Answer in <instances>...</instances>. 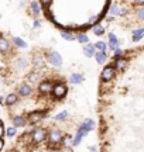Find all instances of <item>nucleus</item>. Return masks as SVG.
<instances>
[{
  "label": "nucleus",
  "instance_id": "1",
  "mask_svg": "<svg viewBox=\"0 0 144 152\" xmlns=\"http://www.w3.org/2000/svg\"><path fill=\"white\" fill-rule=\"evenodd\" d=\"M110 0H40L41 9L64 31H85L99 24ZM72 34V32H71Z\"/></svg>",
  "mask_w": 144,
  "mask_h": 152
},
{
  "label": "nucleus",
  "instance_id": "2",
  "mask_svg": "<svg viewBox=\"0 0 144 152\" xmlns=\"http://www.w3.org/2000/svg\"><path fill=\"white\" fill-rule=\"evenodd\" d=\"M54 95V97H57V99H62L64 96L66 95V86L64 83L58 82L57 85H54L53 86V92H51Z\"/></svg>",
  "mask_w": 144,
  "mask_h": 152
},
{
  "label": "nucleus",
  "instance_id": "3",
  "mask_svg": "<svg viewBox=\"0 0 144 152\" xmlns=\"http://www.w3.org/2000/svg\"><path fill=\"white\" fill-rule=\"evenodd\" d=\"M114 73V68H113V65H107L105 69L102 70V73H100V79L103 80V82H107V80H110L112 76Z\"/></svg>",
  "mask_w": 144,
  "mask_h": 152
},
{
  "label": "nucleus",
  "instance_id": "4",
  "mask_svg": "<svg viewBox=\"0 0 144 152\" xmlns=\"http://www.w3.org/2000/svg\"><path fill=\"white\" fill-rule=\"evenodd\" d=\"M48 61H50V63H51L53 66H55V68L61 66V63H62V59H61L58 52H51L50 57H48Z\"/></svg>",
  "mask_w": 144,
  "mask_h": 152
},
{
  "label": "nucleus",
  "instance_id": "5",
  "mask_svg": "<svg viewBox=\"0 0 144 152\" xmlns=\"http://www.w3.org/2000/svg\"><path fill=\"white\" fill-rule=\"evenodd\" d=\"M53 83L51 82H41L40 83V86H38V89H40V92L41 93H44V95H48V93H51L53 92Z\"/></svg>",
  "mask_w": 144,
  "mask_h": 152
},
{
  "label": "nucleus",
  "instance_id": "6",
  "mask_svg": "<svg viewBox=\"0 0 144 152\" xmlns=\"http://www.w3.org/2000/svg\"><path fill=\"white\" fill-rule=\"evenodd\" d=\"M42 117H44V113H42V111H33V113L28 114V121H30L31 124H34V123H38Z\"/></svg>",
  "mask_w": 144,
  "mask_h": 152
},
{
  "label": "nucleus",
  "instance_id": "7",
  "mask_svg": "<svg viewBox=\"0 0 144 152\" xmlns=\"http://www.w3.org/2000/svg\"><path fill=\"white\" fill-rule=\"evenodd\" d=\"M48 139H50L51 144H58L62 139V134H61V131H51L50 135H48Z\"/></svg>",
  "mask_w": 144,
  "mask_h": 152
},
{
  "label": "nucleus",
  "instance_id": "8",
  "mask_svg": "<svg viewBox=\"0 0 144 152\" xmlns=\"http://www.w3.org/2000/svg\"><path fill=\"white\" fill-rule=\"evenodd\" d=\"M45 138V131L44 130H35L33 134V141L34 142H40V141H42V139Z\"/></svg>",
  "mask_w": 144,
  "mask_h": 152
},
{
  "label": "nucleus",
  "instance_id": "9",
  "mask_svg": "<svg viewBox=\"0 0 144 152\" xmlns=\"http://www.w3.org/2000/svg\"><path fill=\"white\" fill-rule=\"evenodd\" d=\"M19 92H20V95H23V96H28L30 93H31V87L28 86V85H21L19 89Z\"/></svg>",
  "mask_w": 144,
  "mask_h": 152
},
{
  "label": "nucleus",
  "instance_id": "10",
  "mask_svg": "<svg viewBox=\"0 0 144 152\" xmlns=\"http://www.w3.org/2000/svg\"><path fill=\"white\" fill-rule=\"evenodd\" d=\"M82 127L85 128L86 131H91V130H93V128H95V121L91 120V118H89V120H85V123L82 124Z\"/></svg>",
  "mask_w": 144,
  "mask_h": 152
},
{
  "label": "nucleus",
  "instance_id": "11",
  "mask_svg": "<svg viewBox=\"0 0 144 152\" xmlns=\"http://www.w3.org/2000/svg\"><path fill=\"white\" fill-rule=\"evenodd\" d=\"M84 52H85V55H88V57H92L95 54V45H86L85 48H84Z\"/></svg>",
  "mask_w": 144,
  "mask_h": 152
},
{
  "label": "nucleus",
  "instance_id": "12",
  "mask_svg": "<svg viewBox=\"0 0 144 152\" xmlns=\"http://www.w3.org/2000/svg\"><path fill=\"white\" fill-rule=\"evenodd\" d=\"M84 80V76L79 75V73H73V75L71 76V82L72 83H81Z\"/></svg>",
  "mask_w": 144,
  "mask_h": 152
},
{
  "label": "nucleus",
  "instance_id": "13",
  "mask_svg": "<svg viewBox=\"0 0 144 152\" xmlns=\"http://www.w3.org/2000/svg\"><path fill=\"white\" fill-rule=\"evenodd\" d=\"M109 44H110V48H112V49L117 47V38H116V35L110 34V37H109Z\"/></svg>",
  "mask_w": 144,
  "mask_h": 152
},
{
  "label": "nucleus",
  "instance_id": "14",
  "mask_svg": "<svg viewBox=\"0 0 144 152\" xmlns=\"http://www.w3.org/2000/svg\"><path fill=\"white\" fill-rule=\"evenodd\" d=\"M96 61H98V63H105L106 61V54L105 52H99V54H96Z\"/></svg>",
  "mask_w": 144,
  "mask_h": 152
},
{
  "label": "nucleus",
  "instance_id": "15",
  "mask_svg": "<svg viewBox=\"0 0 144 152\" xmlns=\"http://www.w3.org/2000/svg\"><path fill=\"white\" fill-rule=\"evenodd\" d=\"M17 99H19V97H17V95H9L6 97V103H7V104H14V103L17 101Z\"/></svg>",
  "mask_w": 144,
  "mask_h": 152
},
{
  "label": "nucleus",
  "instance_id": "16",
  "mask_svg": "<svg viewBox=\"0 0 144 152\" xmlns=\"http://www.w3.org/2000/svg\"><path fill=\"white\" fill-rule=\"evenodd\" d=\"M24 123H26V121H24L23 117H16V118H14V125L16 127H23Z\"/></svg>",
  "mask_w": 144,
  "mask_h": 152
},
{
  "label": "nucleus",
  "instance_id": "17",
  "mask_svg": "<svg viewBox=\"0 0 144 152\" xmlns=\"http://www.w3.org/2000/svg\"><path fill=\"white\" fill-rule=\"evenodd\" d=\"M66 117H68V113H66V111H61V113H59L58 115H55L54 118L57 121H62V120H65Z\"/></svg>",
  "mask_w": 144,
  "mask_h": 152
},
{
  "label": "nucleus",
  "instance_id": "18",
  "mask_svg": "<svg viewBox=\"0 0 144 152\" xmlns=\"http://www.w3.org/2000/svg\"><path fill=\"white\" fill-rule=\"evenodd\" d=\"M95 49H99V51H102V52H105V49H106V44L105 42H96V45H95Z\"/></svg>",
  "mask_w": 144,
  "mask_h": 152
},
{
  "label": "nucleus",
  "instance_id": "19",
  "mask_svg": "<svg viewBox=\"0 0 144 152\" xmlns=\"http://www.w3.org/2000/svg\"><path fill=\"white\" fill-rule=\"evenodd\" d=\"M131 3H133L134 6H137L138 9H141L144 4V0H131Z\"/></svg>",
  "mask_w": 144,
  "mask_h": 152
},
{
  "label": "nucleus",
  "instance_id": "20",
  "mask_svg": "<svg viewBox=\"0 0 144 152\" xmlns=\"http://www.w3.org/2000/svg\"><path fill=\"white\" fill-rule=\"evenodd\" d=\"M78 39L81 41V42H88V37H86L84 32H81V34L78 35Z\"/></svg>",
  "mask_w": 144,
  "mask_h": 152
},
{
  "label": "nucleus",
  "instance_id": "21",
  "mask_svg": "<svg viewBox=\"0 0 144 152\" xmlns=\"http://www.w3.org/2000/svg\"><path fill=\"white\" fill-rule=\"evenodd\" d=\"M14 134H16V128H9V130H7V135H9V137H13Z\"/></svg>",
  "mask_w": 144,
  "mask_h": 152
},
{
  "label": "nucleus",
  "instance_id": "22",
  "mask_svg": "<svg viewBox=\"0 0 144 152\" xmlns=\"http://www.w3.org/2000/svg\"><path fill=\"white\" fill-rule=\"evenodd\" d=\"M3 133H4V131H3V127L0 125V138H1V135H3Z\"/></svg>",
  "mask_w": 144,
  "mask_h": 152
},
{
  "label": "nucleus",
  "instance_id": "23",
  "mask_svg": "<svg viewBox=\"0 0 144 152\" xmlns=\"http://www.w3.org/2000/svg\"><path fill=\"white\" fill-rule=\"evenodd\" d=\"M1 149H3V141L0 139V151H1Z\"/></svg>",
  "mask_w": 144,
  "mask_h": 152
},
{
  "label": "nucleus",
  "instance_id": "24",
  "mask_svg": "<svg viewBox=\"0 0 144 152\" xmlns=\"http://www.w3.org/2000/svg\"><path fill=\"white\" fill-rule=\"evenodd\" d=\"M1 103H3V99H1V97H0V104H1Z\"/></svg>",
  "mask_w": 144,
  "mask_h": 152
},
{
  "label": "nucleus",
  "instance_id": "25",
  "mask_svg": "<svg viewBox=\"0 0 144 152\" xmlns=\"http://www.w3.org/2000/svg\"><path fill=\"white\" fill-rule=\"evenodd\" d=\"M53 152H59V151H53Z\"/></svg>",
  "mask_w": 144,
  "mask_h": 152
},
{
  "label": "nucleus",
  "instance_id": "26",
  "mask_svg": "<svg viewBox=\"0 0 144 152\" xmlns=\"http://www.w3.org/2000/svg\"><path fill=\"white\" fill-rule=\"evenodd\" d=\"M0 125H1V121H0Z\"/></svg>",
  "mask_w": 144,
  "mask_h": 152
}]
</instances>
